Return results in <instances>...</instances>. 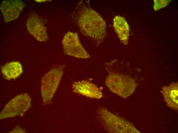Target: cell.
<instances>
[{
    "label": "cell",
    "mask_w": 178,
    "mask_h": 133,
    "mask_svg": "<svg viewBox=\"0 0 178 133\" xmlns=\"http://www.w3.org/2000/svg\"><path fill=\"white\" fill-rule=\"evenodd\" d=\"M62 44L65 54L80 58L87 59L90 56L82 46L77 34L69 31L64 36Z\"/></svg>",
    "instance_id": "6"
},
{
    "label": "cell",
    "mask_w": 178,
    "mask_h": 133,
    "mask_svg": "<svg viewBox=\"0 0 178 133\" xmlns=\"http://www.w3.org/2000/svg\"><path fill=\"white\" fill-rule=\"evenodd\" d=\"M72 18L81 32L96 44H100L104 40L106 35L105 21L88 4L80 1L73 12Z\"/></svg>",
    "instance_id": "1"
},
{
    "label": "cell",
    "mask_w": 178,
    "mask_h": 133,
    "mask_svg": "<svg viewBox=\"0 0 178 133\" xmlns=\"http://www.w3.org/2000/svg\"><path fill=\"white\" fill-rule=\"evenodd\" d=\"M113 26L120 42L126 45H128L129 28L125 18L119 16H116L113 19Z\"/></svg>",
    "instance_id": "11"
},
{
    "label": "cell",
    "mask_w": 178,
    "mask_h": 133,
    "mask_svg": "<svg viewBox=\"0 0 178 133\" xmlns=\"http://www.w3.org/2000/svg\"><path fill=\"white\" fill-rule=\"evenodd\" d=\"M99 119L104 129L113 133H141L133 125L115 115L106 108L100 106L97 110Z\"/></svg>",
    "instance_id": "3"
},
{
    "label": "cell",
    "mask_w": 178,
    "mask_h": 133,
    "mask_svg": "<svg viewBox=\"0 0 178 133\" xmlns=\"http://www.w3.org/2000/svg\"><path fill=\"white\" fill-rule=\"evenodd\" d=\"M153 8L156 11L165 7L171 1V0H154Z\"/></svg>",
    "instance_id": "13"
},
{
    "label": "cell",
    "mask_w": 178,
    "mask_h": 133,
    "mask_svg": "<svg viewBox=\"0 0 178 133\" xmlns=\"http://www.w3.org/2000/svg\"><path fill=\"white\" fill-rule=\"evenodd\" d=\"M1 71L3 77L10 80L17 79L23 72V68L18 61L7 63L1 66Z\"/></svg>",
    "instance_id": "12"
},
{
    "label": "cell",
    "mask_w": 178,
    "mask_h": 133,
    "mask_svg": "<svg viewBox=\"0 0 178 133\" xmlns=\"http://www.w3.org/2000/svg\"><path fill=\"white\" fill-rule=\"evenodd\" d=\"M31 101L27 93L16 95L7 103L1 112L0 119L23 115L30 107Z\"/></svg>",
    "instance_id": "5"
},
{
    "label": "cell",
    "mask_w": 178,
    "mask_h": 133,
    "mask_svg": "<svg viewBox=\"0 0 178 133\" xmlns=\"http://www.w3.org/2000/svg\"><path fill=\"white\" fill-rule=\"evenodd\" d=\"M73 92L91 98L99 99L103 97L102 92L94 84L83 80L74 82L71 85Z\"/></svg>",
    "instance_id": "9"
},
{
    "label": "cell",
    "mask_w": 178,
    "mask_h": 133,
    "mask_svg": "<svg viewBox=\"0 0 178 133\" xmlns=\"http://www.w3.org/2000/svg\"><path fill=\"white\" fill-rule=\"evenodd\" d=\"M161 93L168 106L175 110L178 109V83L172 82L162 87Z\"/></svg>",
    "instance_id": "10"
},
{
    "label": "cell",
    "mask_w": 178,
    "mask_h": 133,
    "mask_svg": "<svg viewBox=\"0 0 178 133\" xmlns=\"http://www.w3.org/2000/svg\"><path fill=\"white\" fill-rule=\"evenodd\" d=\"M25 6V4L19 0L3 1L0 9L5 22L8 23L17 18Z\"/></svg>",
    "instance_id": "8"
},
{
    "label": "cell",
    "mask_w": 178,
    "mask_h": 133,
    "mask_svg": "<svg viewBox=\"0 0 178 133\" xmlns=\"http://www.w3.org/2000/svg\"><path fill=\"white\" fill-rule=\"evenodd\" d=\"M25 130L19 126H17L9 133H25Z\"/></svg>",
    "instance_id": "14"
},
{
    "label": "cell",
    "mask_w": 178,
    "mask_h": 133,
    "mask_svg": "<svg viewBox=\"0 0 178 133\" xmlns=\"http://www.w3.org/2000/svg\"><path fill=\"white\" fill-rule=\"evenodd\" d=\"M26 27L29 33L37 40L45 42L48 38L46 28L41 19L37 14H32L28 19Z\"/></svg>",
    "instance_id": "7"
},
{
    "label": "cell",
    "mask_w": 178,
    "mask_h": 133,
    "mask_svg": "<svg viewBox=\"0 0 178 133\" xmlns=\"http://www.w3.org/2000/svg\"><path fill=\"white\" fill-rule=\"evenodd\" d=\"M65 65H60L51 69L42 78L41 92L43 104L51 101L60 83Z\"/></svg>",
    "instance_id": "4"
},
{
    "label": "cell",
    "mask_w": 178,
    "mask_h": 133,
    "mask_svg": "<svg viewBox=\"0 0 178 133\" xmlns=\"http://www.w3.org/2000/svg\"><path fill=\"white\" fill-rule=\"evenodd\" d=\"M105 65L109 73L105 83L109 89L124 98L133 94L137 85L135 80L129 76L116 72L106 64Z\"/></svg>",
    "instance_id": "2"
}]
</instances>
